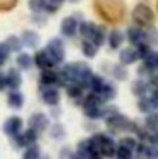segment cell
<instances>
[{
  "label": "cell",
  "mask_w": 158,
  "mask_h": 159,
  "mask_svg": "<svg viewBox=\"0 0 158 159\" xmlns=\"http://www.w3.org/2000/svg\"><path fill=\"white\" fill-rule=\"evenodd\" d=\"M91 7L95 16L106 27H119L128 18L126 0H92Z\"/></svg>",
  "instance_id": "6da1fadb"
},
{
  "label": "cell",
  "mask_w": 158,
  "mask_h": 159,
  "mask_svg": "<svg viewBox=\"0 0 158 159\" xmlns=\"http://www.w3.org/2000/svg\"><path fill=\"white\" fill-rule=\"evenodd\" d=\"M87 141H88L90 149L101 159L114 158L116 154V143H115L114 137L111 134L95 133L90 138H87Z\"/></svg>",
  "instance_id": "7a4b0ae2"
},
{
  "label": "cell",
  "mask_w": 158,
  "mask_h": 159,
  "mask_svg": "<svg viewBox=\"0 0 158 159\" xmlns=\"http://www.w3.org/2000/svg\"><path fill=\"white\" fill-rule=\"evenodd\" d=\"M129 16H130L132 24L143 28V30H148V28L156 25V11L146 2L136 3L130 10Z\"/></svg>",
  "instance_id": "3957f363"
},
{
  "label": "cell",
  "mask_w": 158,
  "mask_h": 159,
  "mask_svg": "<svg viewBox=\"0 0 158 159\" xmlns=\"http://www.w3.org/2000/svg\"><path fill=\"white\" fill-rule=\"evenodd\" d=\"M105 126L111 134H120V133H125V131H130L136 134L140 127L136 121L130 120L128 116L122 115L120 112L115 113L111 117L105 119Z\"/></svg>",
  "instance_id": "277c9868"
},
{
  "label": "cell",
  "mask_w": 158,
  "mask_h": 159,
  "mask_svg": "<svg viewBox=\"0 0 158 159\" xmlns=\"http://www.w3.org/2000/svg\"><path fill=\"white\" fill-rule=\"evenodd\" d=\"M44 49L56 67L62 66L66 61L67 48H66V42H64V39L62 36H52L45 43Z\"/></svg>",
  "instance_id": "5b68a950"
},
{
  "label": "cell",
  "mask_w": 158,
  "mask_h": 159,
  "mask_svg": "<svg viewBox=\"0 0 158 159\" xmlns=\"http://www.w3.org/2000/svg\"><path fill=\"white\" fill-rule=\"evenodd\" d=\"M84 17L81 13H73L63 17L59 25V32L63 39H74L78 36V25L83 21Z\"/></svg>",
  "instance_id": "8992f818"
},
{
  "label": "cell",
  "mask_w": 158,
  "mask_h": 159,
  "mask_svg": "<svg viewBox=\"0 0 158 159\" xmlns=\"http://www.w3.org/2000/svg\"><path fill=\"white\" fill-rule=\"evenodd\" d=\"M46 87H58L62 88V81L59 77L58 69H48L39 71L38 75V89L39 88H46Z\"/></svg>",
  "instance_id": "52a82bcc"
},
{
  "label": "cell",
  "mask_w": 158,
  "mask_h": 159,
  "mask_svg": "<svg viewBox=\"0 0 158 159\" xmlns=\"http://www.w3.org/2000/svg\"><path fill=\"white\" fill-rule=\"evenodd\" d=\"M39 96H41L42 103H45L49 107L59 106L62 101V92L60 88L58 87H46V88H39Z\"/></svg>",
  "instance_id": "ba28073f"
},
{
  "label": "cell",
  "mask_w": 158,
  "mask_h": 159,
  "mask_svg": "<svg viewBox=\"0 0 158 159\" xmlns=\"http://www.w3.org/2000/svg\"><path fill=\"white\" fill-rule=\"evenodd\" d=\"M125 31H122L119 27H111L108 31V36H106V46L109 50L116 52V50L122 49L125 46Z\"/></svg>",
  "instance_id": "9c48e42d"
},
{
  "label": "cell",
  "mask_w": 158,
  "mask_h": 159,
  "mask_svg": "<svg viewBox=\"0 0 158 159\" xmlns=\"http://www.w3.org/2000/svg\"><path fill=\"white\" fill-rule=\"evenodd\" d=\"M118 63L120 66H125V67H129L132 64H136L140 61V56H139V52L134 46H123L122 49L118 50Z\"/></svg>",
  "instance_id": "30bf717a"
},
{
  "label": "cell",
  "mask_w": 158,
  "mask_h": 159,
  "mask_svg": "<svg viewBox=\"0 0 158 159\" xmlns=\"http://www.w3.org/2000/svg\"><path fill=\"white\" fill-rule=\"evenodd\" d=\"M21 42L24 45V48H27L28 50H36L41 46V35L34 28H25L20 34Z\"/></svg>",
  "instance_id": "8fae6325"
},
{
  "label": "cell",
  "mask_w": 158,
  "mask_h": 159,
  "mask_svg": "<svg viewBox=\"0 0 158 159\" xmlns=\"http://www.w3.org/2000/svg\"><path fill=\"white\" fill-rule=\"evenodd\" d=\"M125 39L130 46L134 48L142 43H146V30L130 24L125 31Z\"/></svg>",
  "instance_id": "7c38bea8"
},
{
  "label": "cell",
  "mask_w": 158,
  "mask_h": 159,
  "mask_svg": "<svg viewBox=\"0 0 158 159\" xmlns=\"http://www.w3.org/2000/svg\"><path fill=\"white\" fill-rule=\"evenodd\" d=\"M36 140H38V134L34 130L27 129L25 131H21L16 137L11 138V144L16 148H27V147L36 144Z\"/></svg>",
  "instance_id": "4fadbf2b"
},
{
  "label": "cell",
  "mask_w": 158,
  "mask_h": 159,
  "mask_svg": "<svg viewBox=\"0 0 158 159\" xmlns=\"http://www.w3.org/2000/svg\"><path fill=\"white\" fill-rule=\"evenodd\" d=\"M49 127V117L42 112H35L30 116L28 119V129L34 130L36 134L46 131V129Z\"/></svg>",
  "instance_id": "5bb4252c"
},
{
  "label": "cell",
  "mask_w": 158,
  "mask_h": 159,
  "mask_svg": "<svg viewBox=\"0 0 158 159\" xmlns=\"http://www.w3.org/2000/svg\"><path fill=\"white\" fill-rule=\"evenodd\" d=\"M22 126H24L22 119L17 115H13V116H10V117L6 119L2 129H3V133H4L7 137L13 138V137H16L17 134H20V133L22 131Z\"/></svg>",
  "instance_id": "9a60e30c"
},
{
  "label": "cell",
  "mask_w": 158,
  "mask_h": 159,
  "mask_svg": "<svg viewBox=\"0 0 158 159\" xmlns=\"http://www.w3.org/2000/svg\"><path fill=\"white\" fill-rule=\"evenodd\" d=\"M32 60H34V67H36L39 71L48 70V69H58V67L53 64V61L50 60V57L48 56V53L45 52L44 48H39V49L34 50Z\"/></svg>",
  "instance_id": "2e32d148"
},
{
  "label": "cell",
  "mask_w": 158,
  "mask_h": 159,
  "mask_svg": "<svg viewBox=\"0 0 158 159\" xmlns=\"http://www.w3.org/2000/svg\"><path fill=\"white\" fill-rule=\"evenodd\" d=\"M6 85H7V89H20L24 82V78H22V71H20L16 66L8 67L6 70Z\"/></svg>",
  "instance_id": "e0dca14e"
},
{
  "label": "cell",
  "mask_w": 158,
  "mask_h": 159,
  "mask_svg": "<svg viewBox=\"0 0 158 159\" xmlns=\"http://www.w3.org/2000/svg\"><path fill=\"white\" fill-rule=\"evenodd\" d=\"M97 95L100 96V99L102 101V103H111V102L118 96L116 82L106 78V81L104 82L102 88H101V91L97 93Z\"/></svg>",
  "instance_id": "ac0fdd59"
},
{
  "label": "cell",
  "mask_w": 158,
  "mask_h": 159,
  "mask_svg": "<svg viewBox=\"0 0 158 159\" xmlns=\"http://www.w3.org/2000/svg\"><path fill=\"white\" fill-rule=\"evenodd\" d=\"M16 67L20 71H30L34 69V60H32V53H30L28 50H21L20 53L16 55Z\"/></svg>",
  "instance_id": "d6986e66"
},
{
  "label": "cell",
  "mask_w": 158,
  "mask_h": 159,
  "mask_svg": "<svg viewBox=\"0 0 158 159\" xmlns=\"http://www.w3.org/2000/svg\"><path fill=\"white\" fill-rule=\"evenodd\" d=\"M150 89H151L150 82H148L147 80H144V78L137 77V78H134L133 81L130 82V91H132V93H133L136 98H142V96L148 95Z\"/></svg>",
  "instance_id": "ffe728a7"
},
{
  "label": "cell",
  "mask_w": 158,
  "mask_h": 159,
  "mask_svg": "<svg viewBox=\"0 0 158 159\" xmlns=\"http://www.w3.org/2000/svg\"><path fill=\"white\" fill-rule=\"evenodd\" d=\"M63 88H64L66 95L69 96V99H72L76 105H77V102L84 96V93L87 92V89L84 88V85L80 84V82H72V84L64 85Z\"/></svg>",
  "instance_id": "44dd1931"
},
{
  "label": "cell",
  "mask_w": 158,
  "mask_h": 159,
  "mask_svg": "<svg viewBox=\"0 0 158 159\" xmlns=\"http://www.w3.org/2000/svg\"><path fill=\"white\" fill-rule=\"evenodd\" d=\"M108 73L109 75L112 77V81L115 82H125L129 80V70L128 67L125 66H120L119 63H112L108 69Z\"/></svg>",
  "instance_id": "7402d4cb"
},
{
  "label": "cell",
  "mask_w": 158,
  "mask_h": 159,
  "mask_svg": "<svg viewBox=\"0 0 158 159\" xmlns=\"http://www.w3.org/2000/svg\"><path fill=\"white\" fill-rule=\"evenodd\" d=\"M108 31H109V28L106 27L105 24H102V22H98V25H97V30H95V32L92 34V36H91V39L90 41L92 42V43L95 45V46H98L101 49L102 46H105L106 45V36H108Z\"/></svg>",
  "instance_id": "603a6c76"
},
{
  "label": "cell",
  "mask_w": 158,
  "mask_h": 159,
  "mask_svg": "<svg viewBox=\"0 0 158 159\" xmlns=\"http://www.w3.org/2000/svg\"><path fill=\"white\" fill-rule=\"evenodd\" d=\"M24 102H25L24 93L20 89H11L7 92V105L10 109H14V110L21 109L24 106Z\"/></svg>",
  "instance_id": "cb8c5ba5"
},
{
  "label": "cell",
  "mask_w": 158,
  "mask_h": 159,
  "mask_svg": "<svg viewBox=\"0 0 158 159\" xmlns=\"http://www.w3.org/2000/svg\"><path fill=\"white\" fill-rule=\"evenodd\" d=\"M97 25L98 22L90 21V20H86V18L83 21H80V25H78V36H80V39H88L90 41L92 34L97 30Z\"/></svg>",
  "instance_id": "d4e9b609"
},
{
  "label": "cell",
  "mask_w": 158,
  "mask_h": 159,
  "mask_svg": "<svg viewBox=\"0 0 158 159\" xmlns=\"http://www.w3.org/2000/svg\"><path fill=\"white\" fill-rule=\"evenodd\" d=\"M80 50H81V55L87 60H92V59L97 57L98 52H100V48L95 46L88 39H80Z\"/></svg>",
  "instance_id": "484cf974"
},
{
  "label": "cell",
  "mask_w": 158,
  "mask_h": 159,
  "mask_svg": "<svg viewBox=\"0 0 158 159\" xmlns=\"http://www.w3.org/2000/svg\"><path fill=\"white\" fill-rule=\"evenodd\" d=\"M3 42H4V43L7 45V48L10 49L11 55H13V53H16V55H17V53H20L21 50H24V45H22L20 35L11 34V35H8Z\"/></svg>",
  "instance_id": "4316f807"
},
{
  "label": "cell",
  "mask_w": 158,
  "mask_h": 159,
  "mask_svg": "<svg viewBox=\"0 0 158 159\" xmlns=\"http://www.w3.org/2000/svg\"><path fill=\"white\" fill-rule=\"evenodd\" d=\"M49 135L52 140L62 141V140H64V137H66V129H64V126L62 123L56 121V123H53L52 126H50Z\"/></svg>",
  "instance_id": "83f0119b"
},
{
  "label": "cell",
  "mask_w": 158,
  "mask_h": 159,
  "mask_svg": "<svg viewBox=\"0 0 158 159\" xmlns=\"http://www.w3.org/2000/svg\"><path fill=\"white\" fill-rule=\"evenodd\" d=\"M137 109L140 110L142 113L144 115H148V113L154 112V106H153V102H151L150 96L146 95V96H142V98H137Z\"/></svg>",
  "instance_id": "f1b7e54d"
},
{
  "label": "cell",
  "mask_w": 158,
  "mask_h": 159,
  "mask_svg": "<svg viewBox=\"0 0 158 159\" xmlns=\"http://www.w3.org/2000/svg\"><path fill=\"white\" fill-rule=\"evenodd\" d=\"M102 107L104 105L101 106H91V107H84L83 109V113L88 120H100L102 119Z\"/></svg>",
  "instance_id": "f546056e"
},
{
  "label": "cell",
  "mask_w": 158,
  "mask_h": 159,
  "mask_svg": "<svg viewBox=\"0 0 158 159\" xmlns=\"http://www.w3.org/2000/svg\"><path fill=\"white\" fill-rule=\"evenodd\" d=\"M144 127L148 131H158V110H154L146 116Z\"/></svg>",
  "instance_id": "4dcf8cb0"
},
{
  "label": "cell",
  "mask_w": 158,
  "mask_h": 159,
  "mask_svg": "<svg viewBox=\"0 0 158 159\" xmlns=\"http://www.w3.org/2000/svg\"><path fill=\"white\" fill-rule=\"evenodd\" d=\"M27 6L31 14H44L46 0H27Z\"/></svg>",
  "instance_id": "1f68e13d"
},
{
  "label": "cell",
  "mask_w": 158,
  "mask_h": 159,
  "mask_svg": "<svg viewBox=\"0 0 158 159\" xmlns=\"http://www.w3.org/2000/svg\"><path fill=\"white\" fill-rule=\"evenodd\" d=\"M21 159H41V148L36 144L24 148Z\"/></svg>",
  "instance_id": "d6a6232c"
},
{
  "label": "cell",
  "mask_w": 158,
  "mask_h": 159,
  "mask_svg": "<svg viewBox=\"0 0 158 159\" xmlns=\"http://www.w3.org/2000/svg\"><path fill=\"white\" fill-rule=\"evenodd\" d=\"M146 43L150 45L153 49L158 46V28L156 25L146 30Z\"/></svg>",
  "instance_id": "836d02e7"
},
{
  "label": "cell",
  "mask_w": 158,
  "mask_h": 159,
  "mask_svg": "<svg viewBox=\"0 0 158 159\" xmlns=\"http://www.w3.org/2000/svg\"><path fill=\"white\" fill-rule=\"evenodd\" d=\"M137 140L134 137H132V135H125V137H122L119 141H118V144L116 145L118 147H122V148H126V149H129V151H133L134 152V149H136V147H137Z\"/></svg>",
  "instance_id": "e575fe53"
},
{
  "label": "cell",
  "mask_w": 158,
  "mask_h": 159,
  "mask_svg": "<svg viewBox=\"0 0 158 159\" xmlns=\"http://www.w3.org/2000/svg\"><path fill=\"white\" fill-rule=\"evenodd\" d=\"M10 56H11L10 49H8L7 45L2 41V42H0V69H3V66H4V64L8 61Z\"/></svg>",
  "instance_id": "d590c367"
},
{
  "label": "cell",
  "mask_w": 158,
  "mask_h": 159,
  "mask_svg": "<svg viewBox=\"0 0 158 159\" xmlns=\"http://www.w3.org/2000/svg\"><path fill=\"white\" fill-rule=\"evenodd\" d=\"M20 0H0V13H11L18 6Z\"/></svg>",
  "instance_id": "8d00e7d4"
},
{
  "label": "cell",
  "mask_w": 158,
  "mask_h": 159,
  "mask_svg": "<svg viewBox=\"0 0 158 159\" xmlns=\"http://www.w3.org/2000/svg\"><path fill=\"white\" fill-rule=\"evenodd\" d=\"M31 22L35 27H45L48 24V18L45 14H31Z\"/></svg>",
  "instance_id": "74e56055"
},
{
  "label": "cell",
  "mask_w": 158,
  "mask_h": 159,
  "mask_svg": "<svg viewBox=\"0 0 158 159\" xmlns=\"http://www.w3.org/2000/svg\"><path fill=\"white\" fill-rule=\"evenodd\" d=\"M148 96H150L151 102H153L154 109L158 110V87H151L150 92H148Z\"/></svg>",
  "instance_id": "f35d334b"
},
{
  "label": "cell",
  "mask_w": 158,
  "mask_h": 159,
  "mask_svg": "<svg viewBox=\"0 0 158 159\" xmlns=\"http://www.w3.org/2000/svg\"><path fill=\"white\" fill-rule=\"evenodd\" d=\"M59 159H74V151H72L69 147H63L59 154Z\"/></svg>",
  "instance_id": "ab89813d"
},
{
  "label": "cell",
  "mask_w": 158,
  "mask_h": 159,
  "mask_svg": "<svg viewBox=\"0 0 158 159\" xmlns=\"http://www.w3.org/2000/svg\"><path fill=\"white\" fill-rule=\"evenodd\" d=\"M147 143L150 144L151 147H157L158 148V131H150Z\"/></svg>",
  "instance_id": "60d3db41"
},
{
  "label": "cell",
  "mask_w": 158,
  "mask_h": 159,
  "mask_svg": "<svg viewBox=\"0 0 158 159\" xmlns=\"http://www.w3.org/2000/svg\"><path fill=\"white\" fill-rule=\"evenodd\" d=\"M146 159H158V148L157 147H151L148 145L147 149V158Z\"/></svg>",
  "instance_id": "b9f144b4"
},
{
  "label": "cell",
  "mask_w": 158,
  "mask_h": 159,
  "mask_svg": "<svg viewBox=\"0 0 158 159\" xmlns=\"http://www.w3.org/2000/svg\"><path fill=\"white\" fill-rule=\"evenodd\" d=\"M6 89H7V85H6V73L3 69H0V92Z\"/></svg>",
  "instance_id": "7bdbcfd3"
},
{
  "label": "cell",
  "mask_w": 158,
  "mask_h": 159,
  "mask_svg": "<svg viewBox=\"0 0 158 159\" xmlns=\"http://www.w3.org/2000/svg\"><path fill=\"white\" fill-rule=\"evenodd\" d=\"M49 2L50 3H55V4H58V6H60V7H62V6H63V3L66 2V0H49Z\"/></svg>",
  "instance_id": "ee69618b"
},
{
  "label": "cell",
  "mask_w": 158,
  "mask_h": 159,
  "mask_svg": "<svg viewBox=\"0 0 158 159\" xmlns=\"http://www.w3.org/2000/svg\"><path fill=\"white\" fill-rule=\"evenodd\" d=\"M66 2H69V3H72V4H77V3H80V2H83V0H66Z\"/></svg>",
  "instance_id": "f6af8a7d"
},
{
  "label": "cell",
  "mask_w": 158,
  "mask_h": 159,
  "mask_svg": "<svg viewBox=\"0 0 158 159\" xmlns=\"http://www.w3.org/2000/svg\"><path fill=\"white\" fill-rule=\"evenodd\" d=\"M157 10H158V3H157Z\"/></svg>",
  "instance_id": "bcb514c9"
},
{
  "label": "cell",
  "mask_w": 158,
  "mask_h": 159,
  "mask_svg": "<svg viewBox=\"0 0 158 159\" xmlns=\"http://www.w3.org/2000/svg\"><path fill=\"white\" fill-rule=\"evenodd\" d=\"M116 159H118V158H116Z\"/></svg>",
  "instance_id": "7dc6e473"
}]
</instances>
